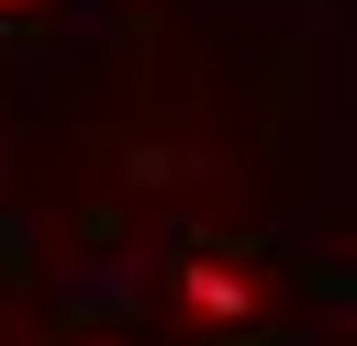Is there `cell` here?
<instances>
[{
	"label": "cell",
	"mask_w": 357,
	"mask_h": 346,
	"mask_svg": "<svg viewBox=\"0 0 357 346\" xmlns=\"http://www.w3.org/2000/svg\"><path fill=\"white\" fill-rule=\"evenodd\" d=\"M134 313L156 346H279L290 335V268L245 234H167L134 279Z\"/></svg>",
	"instance_id": "6da1fadb"
},
{
	"label": "cell",
	"mask_w": 357,
	"mask_h": 346,
	"mask_svg": "<svg viewBox=\"0 0 357 346\" xmlns=\"http://www.w3.org/2000/svg\"><path fill=\"white\" fill-rule=\"evenodd\" d=\"M67 346H156V335H67Z\"/></svg>",
	"instance_id": "3957f363"
},
{
	"label": "cell",
	"mask_w": 357,
	"mask_h": 346,
	"mask_svg": "<svg viewBox=\"0 0 357 346\" xmlns=\"http://www.w3.org/2000/svg\"><path fill=\"white\" fill-rule=\"evenodd\" d=\"M45 11H67V0H0V22H45Z\"/></svg>",
	"instance_id": "7a4b0ae2"
}]
</instances>
